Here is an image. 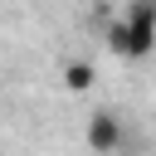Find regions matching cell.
<instances>
[{"label":"cell","mask_w":156,"mask_h":156,"mask_svg":"<svg viewBox=\"0 0 156 156\" xmlns=\"http://www.w3.org/2000/svg\"><path fill=\"white\" fill-rule=\"evenodd\" d=\"M107 49L117 58H151L156 54V0H127V10L107 24Z\"/></svg>","instance_id":"obj_1"},{"label":"cell","mask_w":156,"mask_h":156,"mask_svg":"<svg viewBox=\"0 0 156 156\" xmlns=\"http://www.w3.org/2000/svg\"><path fill=\"white\" fill-rule=\"evenodd\" d=\"M83 141H88V151H98V156H117V146L127 141V127H122V117H117L112 107H98V112L88 117V127H83Z\"/></svg>","instance_id":"obj_2"},{"label":"cell","mask_w":156,"mask_h":156,"mask_svg":"<svg viewBox=\"0 0 156 156\" xmlns=\"http://www.w3.org/2000/svg\"><path fill=\"white\" fill-rule=\"evenodd\" d=\"M63 83H68L73 93L93 88V63H68V68H63Z\"/></svg>","instance_id":"obj_3"}]
</instances>
